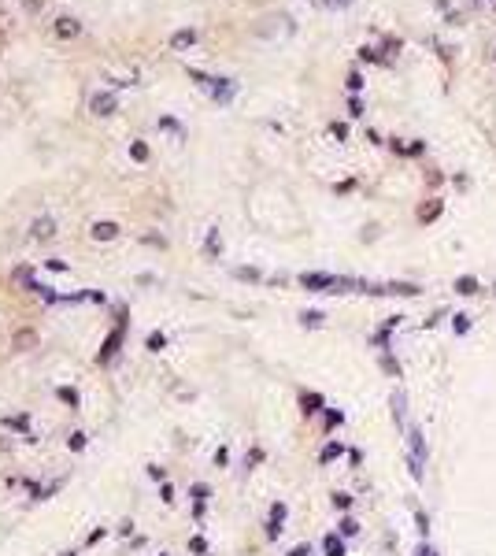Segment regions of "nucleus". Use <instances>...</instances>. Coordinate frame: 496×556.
Instances as JSON below:
<instances>
[{
    "instance_id": "f257e3e1",
    "label": "nucleus",
    "mask_w": 496,
    "mask_h": 556,
    "mask_svg": "<svg viewBox=\"0 0 496 556\" xmlns=\"http://www.w3.org/2000/svg\"><path fill=\"white\" fill-rule=\"evenodd\" d=\"M89 112L93 115H100V119H108V115H115L119 112V97L115 93H93V100H89Z\"/></svg>"
},
{
    "instance_id": "f03ea898",
    "label": "nucleus",
    "mask_w": 496,
    "mask_h": 556,
    "mask_svg": "<svg viewBox=\"0 0 496 556\" xmlns=\"http://www.w3.org/2000/svg\"><path fill=\"white\" fill-rule=\"evenodd\" d=\"M119 234H123V226L112 223V219H97V223L89 226V238L93 241H115Z\"/></svg>"
},
{
    "instance_id": "7ed1b4c3",
    "label": "nucleus",
    "mask_w": 496,
    "mask_h": 556,
    "mask_svg": "<svg viewBox=\"0 0 496 556\" xmlns=\"http://www.w3.org/2000/svg\"><path fill=\"white\" fill-rule=\"evenodd\" d=\"M30 238H34V241H52V238H56V219L38 215V219L30 223Z\"/></svg>"
},
{
    "instance_id": "20e7f679",
    "label": "nucleus",
    "mask_w": 496,
    "mask_h": 556,
    "mask_svg": "<svg viewBox=\"0 0 496 556\" xmlns=\"http://www.w3.org/2000/svg\"><path fill=\"white\" fill-rule=\"evenodd\" d=\"M38 341H41V334H38V330H30V326H23V330H15V334H12V349H15V352H30V349H38Z\"/></svg>"
},
{
    "instance_id": "39448f33",
    "label": "nucleus",
    "mask_w": 496,
    "mask_h": 556,
    "mask_svg": "<svg viewBox=\"0 0 496 556\" xmlns=\"http://www.w3.org/2000/svg\"><path fill=\"white\" fill-rule=\"evenodd\" d=\"M52 30H56V38L71 41V38H78V34H82V23L75 19V15H60V19L52 23Z\"/></svg>"
},
{
    "instance_id": "423d86ee",
    "label": "nucleus",
    "mask_w": 496,
    "mask_h": 556,
    "mask_svg": "<svg viewBox=\"0 0 496 556\" xmlns=\"http://www.w3.org/2000/svg\"><path fill=\"white\" fill-rule=\"evenodd\" d=\"M197 45V30H174L171 34V49L174 52H186V49H193Z\"/></svg>"
},
{
    "instance_id": "0eeeda50",
    "label": "nucleus",
    "mask_w": 496,
    "mask_h": 556,
    "mask_svg": "<svg viewBox=\"0 0 496 556\" xmlns=\"http://www.w3.org/2000/svg\"><path fill=\"white\" fill-rule=\"evenodd\" d=\"M308 289H326V286H337V278H330V275H304L300 278Z\"/></svg>"
},
{
    "instance_id": "6e6552de",
    "label": "nucleus",
    "mask_w": 496,
    "mask_h": 556,
    "mask_svg": "<svg viewBox=\"0 0 496 556\" xmlns=\"http://www.w3.org/2000/svg\"><path fill=\"white\" fill-rule=\"evenodd\" d=\"M323 549H326V556H345V542H341L337 534H326Z\"/></svg>"
},
{
    "instance_id": "1a4fd4ad",
    "label": "nucleus",
    "mask_w": 496,
    "mask_h": 556,
    "mask_svg": "<svg viewBox=\"0 0 496 556\" xmlns=\"http://www.w3.org/2000/svg\"><path fill=\"white\" fill-rule=\"evenodd\" d=\"M145 349H149V352H163V349H167V338H163L160 330H152L149 341H145Z\"/></svg>"
},
{
    "instance_id": "9d476101",
    "label": "nucleus",
    "mask_w": 496,
    "mask_h": 556,
    "mask_svg": "<svg viewBox=\"0 0 496 556\" xmlns=\"http://www.w3.org/2000/svg\"><path fill=\"white\" fill-rule=\"evenodd\" d=\"M456 293H467V297L478 293V282L474 278H456Z\"/></svg>"
},
{
    "instance_id": "9b49d317",
    "label": "nucleus",
    "mask_w": 496,
    "mask_h": 556,
    "mask_svg": "<svg viewBox=\"0 0 496 556\" xmlns=\"http://www.w3.org/2000/svg\"><path fill=\"white\" fill-rule=\"evenodd\" d=\"M67 445H71L75 452H78V449H86V434H82V431H71V434H67Z\"/></svg>"
},
{
    "instance_id": "f8f14e48",
    "label": "nucleus",
    "mask_w": 496,
    "mask_h": 556,
    "mask_svg": "<svg viewBox=\"0 0 496 556\" xmlns=\"http://www.w3.org/2000/svg\"><path fill=\"white\" fill-rule=\"evenodd\" d=\"M323 312H304V315H300V323H304V326H323Z\"/></svg>"
},
{
    "instance_id": "ddd939ff",
    "label": "nucleus",
    "mask_w": 496,
    "mask_h": 556,
    "mask_svg": "<svg viewBox=\"0 0 496 556\" xmlns=\"http://www.w3.org/2000/svg\"><path fill=\"white\" fill-rule=\"evenodd\" d=\"M341 534L345 537H356V534H360V523H356V519H341Z\"/></svg>"
},
{
    "instance_id": "4468645a",
    "label": "nucleus",
    "mask_w": 496,
    "mask_h": 556,
    "mask_svg": "<svg viewBox=\"0 0 496 556\" xmlns=\"http://www.w3.org/2000/svg\"><path fill=\"white\" fill-rule=\"evenodd\" d=\"M8 426H12V431H26L30 419H26V415H8Z\"/></svg>"
},
{
    "instance_id": "2eb2a0df",
    "label": "nucleus",
    "mask_w": 496,
    "mask_h": 556,
    "mask_svg": "<svg viewBox=\"0 0 496 556\" xmlns=\"http://www.w3.org/2000/svg\"><path fill=\"white\" fill-rule=\"evenodd\" d=\"M341 452H345V449H341L337 442H334V445H326V449H323V463H330L334 457H341Z\"/></svg>"
},
{
    "instance_id": "dca6fc26",
    "label": "nucleus",
    "mask_w": 496,
    "mask_h": 556,
    "mask_svg": "<svg viewBox=\"0 0 496 556\" xmlns=\"http://www.w3.org/2000/svg\"><path fill=\"white\" fill-rule=\"evenodd\" d=\"M23 8H26V15H38V12H45V0H23Z\"/></svg>"
},
{
    "instance_id": "f3484780",
    "label": "nucleus",
    "mask_w": 496,
    "mask_h": 556,
    "mask_svg": "<svg viewBox=\"0 0 496 556\" xmlns=\"http://www.w3.org/2000/svg\"><path fill=\"white\" fill-rule=\"evenodd\" d=\"M219 249H223V241H219V230H211V234H208V252L215 256Z\"/></svg>"
},
{
    "instance_id": "a211bd4d",
    "label": "nucleus",
    "mask_w": 496,
    "mask_h": 556,
    "mask_svg": "<svg viewBox=\"0 0 496 556\" xmlns=\"http://www.w3.org/2000/svg\"><path fill=\"white\" fill-rule=\"evenodd\" d=\"M334 508H341V512H345V508H352V497H348V494H334Z\"/></svg>"
},
{
    "instance_id": "6ab92c4d",
    "label": "nucleus",
    "mask_w": 496,
    "mask_h": 556,
    "mask_svg": "<svg viewBox=\"0 0 496 556\" xmlns=\"http://www.w3.org/2000/svg\"><path fill=\"white\" fill-rule=\"evenodd\" d=\"M130 152H134V160H149V149H145L141 141H134V145H130Z\"/></svg>"
},
{
    "instance_id": "aec40b11",
    "label": "nucleus",
    "mask_w": 496,
    "mask_h": 556,
    "mask_svg": "<svg viewBox=\"0 0 496 556\" xmlns=\"http://www.w3.org/2000/svg\"><path fill=\"white\" fill-rule=\"evenodd\" d=\"M60 400H67V404H78V394H75L71 386H63V389H60Z\"/></svg>"
},
{
    "instance_id": "412c9836",
    "label": "nucleus",
    "mask_w": 496,
    "mask_h": 556,
    "mask_svg": "<svg viewBox=\"0 0 496 556\" xmlns=\"http://www.w3.org/2000/svg\"><path fill=\"white\" fill-rule=\"evenodd\" d=\"M456 330H459V334L471 330V315H456Z\"/></svg>"
},
{
    "instance_id": "4be33fe9",
    "label": "nucleus",
    "mask_w": 496,
    "mask_h": 556,
    "mask_svg": "<svg viewBox=\"0 0 496 556\" xmlns=\"http://www.w3.org/2000/svg\"><path fill=\"white\" fill-rule=\"evenodd\" d=\"M193 500H197V505H204V500H208V486H193Z\"/></svg>"
},
{
    "instance_id": "5701e85b",
    "label": "nucleus",
    "mask_w": 496,
    "mask_h": 556,
    "mask_svg": "<svg viewBox=\"0 0 496 556\" xmlns=\"http://www.w3.org/2000/svg\"><path fill=\"white\" fill-rule=\"evenodd\" d=\"M437 212H441V204H437V200H434V204H426V208H422V212H419V215H422V219H430V215H437Z\"/></svg>"
},
{
    "instance_id": "b1692460",
    "label": "nucleus",
    "mask_w": 496,
    "mask_h": 556,
    "mask_svg": "<svg viewBox=\"0 0 496 556\" xmlns=\"http://www.w3.org/2000/svg\"><path fill=\"white\" fill-rule=\"evenodd\" d=\"M304 412H319V397H304Z\"/></svg>"
},
{
    "instance_id": "393cba45",
    "label": "nucleus",
    "mask_w": 496,
    "mask_h": 556,
    "mask_svg": "<svg viewBox=\"0 0 496 556\" xmlns=\"http://www.w3.org/2000/svg\"><path fill=\"white\" fill-rule=\"evenodd\" d=\"M293 556H308V549H304V545H300V549H293Z\"/></svg>"
},
{
    "instance_id": "a878e982",
    "label": "nucleus",
    "mask_w": 496,
    "mask_h": 556,
    "mask_svg": "<svg viewBox=\"0 0 496 556\" xmlns=\"http://www.w3.org/2000/svg\"><path fill=\"white\" fill-rule=\"evenodd\" d=\"M330 4H334V8H337V4H352V0H330Z\"/></svg>"
},
{
    "instance_id": "bb28decb",
    "label": "nucleus",
    "mask_w": 496,
    "mask_h": 556,
    "mask_svg": "<svg viewBox=\"0 0 496 556\" xmlns=\"http://www.w3.org/2000/svg\"><path fill=\"white\" fill-rule=\"evenodd\" d=\"M63 556H75V553H63Z\"/></svg>"
}]
</instances>
